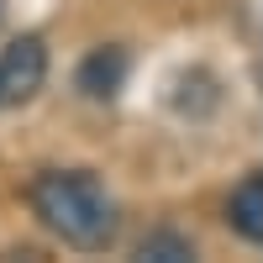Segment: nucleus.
<instances>
[{
	"label": "nucleus",
	"instance_id": "nucleus-2",
	"mask_svg": "<svg viewBox=\"0 0 263 263\" xmlns=\"http://www.w3.org/2000/svg\"><path fill=\"white\" fill-rule=\"evenodd\" d=\"M42 79H48V48H42L37 32H27L0 53V105L32 100L42 90Z\"/></svg>",
	"mask_w": 263,
	"mask_h": 263
},
{
	"label": "nucleus",
	"instance_id": "nucleus-5",
	"mask_svg": "<svg viewBox=\"0 0 263 263\" xmlns=\"http://www.w3.org/2000/svg\"><path fill=\"white\" fill-rule=\"evenodd\" d=\"M137 258H147V263H190L195 258V242L163 227V232H147L137 242Z\"/></svg>",
	"mask_w": 263,
	"mask_h": 263
},
{
	"label": "nucleus",
	"instance_id": "nucleus-4",
	"mask_svg": "<svg viewBox=\"0 0 263 263\" xmlns=\"http://www.w3.org/2000/svg\"><path fill=\"white\" fill-rule=\"evenodd\" d=\"M121 84H126V48H116V42L111 48H95L79 63V90L90 100H111Z\"/></svg>",
	"mask_w": 263,
	"mask_h": 263
},
{
	"label": "nucleus",
	"instance_id": "nucleus-1",
	"mask_svg": "<svg viewBox=\"0 0 263 263\" xmlns=\"http://www.w3.org/2000/svg\"><path fill=\"white\" fill-rule=\"evenodd\" d=\"M32 211L69 248H105L116 237V200L84 168H48L32 179Z\"/></svg>",
	"mask_w": 263,
	"mask_h": 263
},
{
	"label": "nucleus",
	"instance_id": "nucleus-3",
	"mask_svg": "<svg viewBox=\"0 0 263 263\" xmlns=\"http://www.w3.org/2000/svg\"><path fill=\"white\" fill-rule=\"evenodd\" d=\"M227 227L242 237V242L263 248V168H253L248 179L227 195Z\"/></svg>",
	"mask_w": 263,
	"mask_h": 263
}]
</instances>
